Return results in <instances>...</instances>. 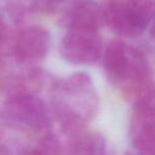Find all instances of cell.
<instances>
[{"label": "cell", "mask_w": 155, "mask_h": 155, "mask_svg": "<svg viewBox=\"0 0 155 155\" xmlns=\"http://www.w3.org/2000/svg\"><path fill=\"white\" fill-rule=\"evenodd\" d=\"M108 81L134 103L155 98V81L144 54L134 46L113 41L103 54Z\"/></svg>", "instance_id": "6da1fadb"}, {"label": "cell", "mask_w": 155, "mask_h": 155, "mask_svg": "<svg viewBox=\"0 0 155 155\" xmlns=\"http://www.w3.org/2000/svg\"><path fill=\"white\" fill-rule=\"evenodd\" d=\"M150 35L153 39L155 41V19L153 20L152 25H151V28H150Z\"/></svg>", "instance_id": "4fadbf2b"}, {"label": "cell", "mask_w": 155, "mask_h": 155, "mask_svg": "<svg viewBox=\"0 0 155 155\" xmlns=\"http://www.w3.org/2000/svg\"><path fill=\"white\" fill-rule=\"evenodd\" d=\"M64 0H34L33 1V7L35 10L39 12H53L61 5V3Z\"/></svg>", "instance_id": "8fae6325"}, {"label": "cell", "mask_w": 155, "mask_h": 155, "mask_svg": "<svg viewBox=\"0 0 155 155\" xmlns=\"http://www.w3.org/2000/svg\"><path fill=\"white\" fill-rule=\"evenodd\" d=\"M124 155H155V154H148V153H141V152H138V151L136 150H130L127 151V153H125Z\"/></svg>", "instance_id": "7c38bea8"}, {"label": "cell", "mask_w": 155, "mask_h": 155, "mask_svg": "<svg viewBox=\"0 0 155 155\" xmlns=\"http://www.w3.org/2000/svg\"><path fill=\"white\" fill-rule=\"evenodd\" d=\"M0 118L11 129L39 132L49 123V110L41 98L30 93H18L3 103Z\"/></svg>", "instance_id": "3957f363"}, {"label": "cell", "mask_w": 155, "mask_h": 155, "mask_svg": "<svg viewBox=\"0 0 155 155\" xmlns=\"http://www.w3.org/2000/svg\"><path fill=\"white\" fill-rule=\"evenodd\" d=\"M102 38L97 31L70 30L62 38L61 56L72 65H93L102 55Z\"/></svg>", "instance_id": "277c9868"}, {"label": "cell", "mask_w": 155, "mask_h": 155, "mask_svg": "<svg viewBox=\"0 0 155 155\" xmlns=\"http://www.w3.org/2000/svg\"><path fill=\"white\" fill-rule=\"evenodd\" d=\"M51 35L41 27H28L18 32L13 44V54L22 64L41 61L49 51Z\"/></svg>", "instance_id": "5b68a950"}, {"label": "cell", "mask_w": 155, "mask_h": 155, "mask_svg": "<svg viewBox=\"0 0 155 155\" xmlns=\"http://www.w3.org/2000/svg\"><path fill=\"white\" fill-rule=\"evenodd\" d=\"M67 30L97 31L104 24L103 9L94 0H73L63 16Z\"/></svg>", "instance_id": "8992f818"}, {"label": "cell", "mask_w": 155, "mask_h": 155, "mask_svg": "<svg viewBox=\"0 0 155 155\" xmlns=\"http://www.w3.org/2000/svg\"><path fill=\"white\" fill-rule=\"evenodd\" d=\"M69 155H106L107 143L103 136L95 132H83L69 141Z\"/></svg>", "instance_id": "ba28073f"}, {"label": "cell", "mask_w": 155, "mask_h": 155, "mask_svg": "<svg viewBox=\"0 0 155 155\" xmlns=\"http://www.w3.org/2000/svg\"><path fill=\"white\" fill-rule=\"evenodd\" d=\"M55 95V112L62 131H82L98 110L97 91L86 72H75L63 79L56 85Z\"/></svg>", "instance_id": "7a4b0ae2"}, {"label": "cell", "mask_w": 155, "mask_h": 155, "mask_svg": "<svg viewBox=\"0 0 155 155\" xmlns=\"http://www.w3.org/2000/svg\"><path fill=\"white\" fill-rule=\"evenodd\" d=\"M61 151L60 141L54 134H48L43 138L38 148L32 149L22 155H58Z\"/></svg>", "instance_id": "30bf717a"}, {"label": "cell", "mask_w": 155, "mask_h": 155, "mask_svg": "<svg viewBox=\"0 0 155 155\" xmlns=\"http://www.w3.org/2000/svg\"><path fill=\"white\" fill-rule=\"evenodd\" d=\"M129 1L130 0H105L103 9L104 24L116 34L122 37H134L139 36L133 27L130 19L129 14Z\"/></svg>", "instance_id": "52a82bcc"}, {"label": "cell", "mask_w": 155, "mask_h": 155, "mask_svg": "<svg viewBox=\"0 0 155 155\" xmlns=\"http://www.w3.org/2000/svg\"><path fill=\"white\" fill-rule=\"evenodd\" d=\"M130 19L140 35L155 19V0H130Z\"/></svg>", "instance_id": "9c48e42d"}]
</instances>
